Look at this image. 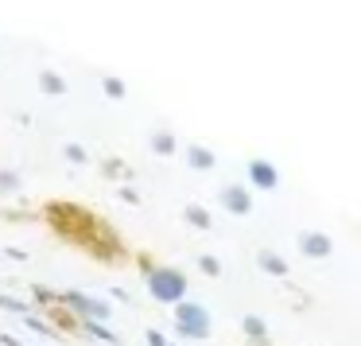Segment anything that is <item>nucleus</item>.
Here are the masks:
<instances>
[{"label": "nucleus", "mask_w": 361, "mask_h": 346, "mask_svg": "<svg viewBox=\"0 0 361 346\" xmlns=\"http://www.w3.org/2000/svg\"><path fill=\"white\" fill-rule=\"evenodd\" d=\"M144 288H148V296L156 299V304H164V307H175V304H183V299L190 296L187 273L175 268V265H156L148 276H144Z\"/></svg>", "instance_id": "f257e3e1"}, {"label": "nucleus", "mask_w": 361, "mask_h": 346, "mask_svg": "<svg viewBox=\"0 0 361 346\" xmlns=\"http://www.w3.org/2000/svg\"><path fill=\"white\" fill-rule=\"evenodd\" d=\"M175 335L187 338V342H206V338L214 335V319L210 311H206V304H198V299H183V304H175Z\"/></svg>", "instance_id": "f03ea898"}, {"label": "nucleus", "mask_w": 361, "mask_h": 346, "mask_svg": "<svg viewBox=\"0 0 361 346\" xmlns=\"http://www.w3.org/2000/svg\"><path fill=\"white\" fill-rule=\"evenodd\" d=\"M59 307L74 315V319H97V323H109L113 319V304L94 292H82V288H66L59 292Z\"/></svg>", "instance_id": "7ed1b4c3"}, {"label": "nucleus", "mask_w": 361, "mask_h": 346, "mask_svg": "<svg viewBox=\"0 0 361 346\" xmlns=\"http://www.w3.org/2000/svg\"><path fill=\"white\" fill-rule=\"evenodd\" d=\"M299 253L311 261H326L330 253H334V237L322 234V229H303L299 234Z\"/></svg>", "instance_id": "20e7f679"}, {"label": "nucleus", "mask_w": 361, "mask_h": 346, "mask_svg": "<svg viewBox=\"0 0 361 346\" xmlns=\"http://www.w3.org/2000/svg\"><path fill=\"white\" fill-rule=\"evenodd\" d=\"M218 198H221V206H226L229 214H237V218L252 210V195H249L245 187H237V183H229V187H221V191H218Z\"/></svg>", "instance_id": "39448f33"}, {"label": "nucleus", "mask_w": 361, "mask_h": 346, "mask_svg": "<svg viewBox=\"0 0 361 346\" xmlns=\"http://www.w3.org/2000/svg\"><path fill=\"white\" fill-rule=\"evenodd\" d=\"M78 335L90 338V342H105V346H121V335L109 327V323H97V319H78Z\"/></svg>", "instance_id": "423d86ee"}, {"label": "nucleus", "mask_w": 361, "mask_h": 346, "mask_svg": "<svg viewBox=\"0 0 361 346\" xmlns=\"http://www.w3.org/2000/svg\"><path fill=\"white\" fill-rule=\"evenodd\" d=\"M257 268H260V273H268V276H276V280H291L288 257H280L276 249H260L257 253Z\"/></svg>", "instance_id": "0eeeda50"}, {"label": "nucleus", "mask_w": 361, "mask_h": 346, "mask_svg": "<svg viewBox=\"0 0 361 346\" xmlns=\"http://www.w3.org/2000/svg\"><path fill=\"white\" fill-rule=\"evenodd\" d=\"M241 335L249 346H272V335H268V323L260 315H241Z\"/></svg>", "instance_id": "6e6552de"}, {"label": "nucleus", "mask_w": 361, "mask_h": 346, "mask_svg": "<svg viewBox=\"0 0 361 346\" xmlns=\"http://www.w3.org/2000/svg\"><path fill=\"white\" fill-rule=\"evenodd\" d=\"M249 179H252V187H260V191H276V187H280V175H276V167L268 164V160H252V164H249Z\"/></svg>", "instance_id": "1a4fd4ad"}, {"label": "nucleus", "mask_w": 361, "mask_h": 346, "mask_svg": "<svg viewBox=\"0 0 361 346\" xmlns=\"http://www.w3.org/2000/svg\"><path fill=\"white\" fill-rule=\"evenodd\" d=\"M183 222H187V226H195V229H210L214 226L210 210H206L202 203H187V206H183Z\"/></svg>", "instance_id": "9d476101"}, {"label": "nucleus", "mask_w": 361, "mask_h": 346, "mask_svg": "<svg viewBox=\"0 0 361 346\" xmlns=\"http://www.w3.org/2000/svg\"><path fill=\"white\" fill-rule=\"evenodd\" d=\"M20 323H24V327L32 330V335H43V338H63V335H59V330L47 323V315H35V311H27V315H20Z\"/></svg>", "instance_id": "9b49d317"}, {"label": "nucleus", "mask_w": 361, "mask_h": 346, "mask_svg": "<svg viewBox=\"0 0 361 346\" xmlns=\"http://www.w3.org/2000/svg\"><path fill=\"white\" fill-rule=\"evenodd\" d=\"M187 164L195 167V172H210V167H214V152L202 148V144H190V148H187Z\"/></svg>", "instance_id": "f8f14e48"}, {"label": "nucleus", "mask_w": 361, "mask_h": 346, "mask_svg": "<svg viewBox=\"0 0 361 346\" xmlns=\"http://www.w3.org/2000/svg\"><path fill=\"white\" fill-rule=\"evenodd\" d=\"M39 90L47 97H63L66 94V78H59L55 71H39Z\"/></svg>", "instance_id": "ddd939ff"}, {"label": "nucleus", "mask_w": 361, "mask_h": 346, "mask_svg": "<svg viewBox=\"0 0 361 346\" xmlns=\"http://www.w3.org/2000/svg\"><path fill=\"white\" fill-rule=\"evenodd\" d=\"M0 311H8V315H27L32 307H27V299L12 296V292H0Z\"/></svg>", "instance_id": "4468645a"}, {"label": "nucleus", "mask_w": 361, "mask_h": 346, "mask_svg": "<svg viewBox=\"0 0 361 346\" xmlns=\"http://www.w3.org/2000/svg\"><path fill=\"white\" fill-rule=\"evenodd\" d=\"M63 160H71L74 167H86V164H90V152L82 148L78 141H71V144H63Z\"/></svg>", "instance_id": "2eb2a0df"}, {"label": "nucleus", "mask_w": 361, "mask_h": 346, "mask_svg": "<svg viewBox=\"0 0 361 346\" xmlns=\"http://www.w3.org/2000/svg\"><path fill=\"white\" fill-rule=\"evenodd\" d=\"M198 273L210 276V280H218V276H221V261L214 257V253H198Z\"/></svg>", "instance_id": "dca6fc26"}, {"label": "nucleus", "mask_w": 361, "mask_h": 346, "mask_svg": "<svg viewBox=\"0 0 361 346\" xmlns=\"http://www.w3.org/2000/svg\"><path fill=\"white\" fill-rule=\"evenodd\" d=\"M152 152H156V156H175V136L171 133H156L152 136Z\"/></svg>", "instance_id": "f3484780"}, {"label": "nucleus", "mask_w": 361, "mask_h": 346, "mask_svg": "<svg viewBox=\"0 0 361 346\" xmlns=\"http://www.w3.org/2000/svg\"><path fill=\"white\" fill-rule=\"evenodd\" d=\"M32 304H39V307H55V304H59V292L43 288V284H32Z\"/></svg>", "instance_id": "a211bd4d"}, {"label": "nucleus", "mask_w": 361, "mask_h": 346, "mask_svg": "<svg viewBox=\"0 0 361 346\" xmlns=\"http://www.w3.org/2000/svg\"><path fill=\"white\" fill-rule=\"evenodd\" d=\"M102 172L109 175V179H125V183L133 179V172H128V167L121 164V160H105V164H102Z\"/></svg>", "instance_id": "6ab92c4d"}, {"label": "nucleus", "mask_w": 361, "mask_h": 346, "mask_svg": "<svg viewBox=\"0 0 361 346\" xmlns=\"http://www.w3.org/2000/svg\"><path fill=\"white\" fill-rule=\"evenodd\" d=\"M102 90L113 97V102H121V97H125V82L113 78V74H105V78H102Z\"/></svg>", "instance_id": "aec40b11"}, {"label": "nucleus", "mask_w": 361, "mask_h": 346, "mask_svg": "<svg viewBox=\"0 0 361 346\" xmlns=\"http://www.w3.org/2000/svg\"><path fill=\"white\" fill-rule=\"evenodd\" d=\"M20 191V175L16 172H0V195H16Z\"/></svg>", "instance_id": "412c9836"}, {"label": "nucleus", "mask_w": 361, "mask_h": 346, "mask_svg": "<svg viewBox=\"0 0 361 346\" xmlns=\"http://www.w3.org/2000/svg\"><path fill=\"white\" fill-rule=\"evenodd\" d=\"M144 342H148V346H175V342H171V338H167L159 327H148V330H144Z\"/></svg>", "instance_id": "4be33fe9"}, {"label": "nucleus", "mask_w": 361, "mask_h": 346, "mask_svg": "<svg viewBox=\"0 0 361 346\" xmlns=\"http://www.w3.org/2000/svg\"><path fill=\"white\" fill-rule=\"evenodd\" d=\"M117 198H121V203H128V206H140V191H136V187H128V183H121Z\"/></svg>", "instance_id": "5701e85b"}, {"label": "nucleus", "mask_w": 361, "mask_h": 346, "mask_svg": "<svg viewBox=\"0 0 361 346\" xmlns=\"http://www.w3.org/2000/svg\"><path fill=\"white\" fill-rule=\"evenodd\" d=\"M4 261H12V265H24V261H27V253L20 249V245H8V249H4Z\"/></svg>", "instance_id": "b1692460"}, {"label": "nucleus", "mask_w": 361, "mask_h": 346, "mask_svg": "<svg viewBox=\"0 0 361 346\" xmlns=\"http://www.w3.org/2000/svg\"><path fill=\"white\" fill-rule=\"evenodd\" d=\"M156 265H159V261H152L148 253H140V257H136V268H140L144 276H148V273H152V268H156Z\"/></svg>", "instance_id": "393cba45"}, {"label": "nucleus", "mask_w": 361, "mask_h": 346, "mask_svg": "<svg viewBox=\"0 0 361 346\" xmlns=\"http://www.w3.org/2000/svg\"><path fill=\"white\" fill-rule=\"evenodd\" d=\"M109 296L117 299V304H133V296H128V292L121 288V284H113V288H109Z\"/></svg>", "instance_id": "a878e982"}, {"label": "nucleus", "mask_w": 361, "mask_h": 346, "mask_svg": "<svg viewBox=\"0 0 361 346\" xmlns=\"http://www.w3.org/2000/svg\"><path fill=\"white\" fill-rule=\"evenodd\" d=\"M0 346H24V342L16 335H8V330H0Z\"/></svg>", "instance_id": "bb28decb"}, {"label": "nucleus", "mask_w": 361, "mask_h": 346, "mask_svg": "<svg viewBox=\"0 0 361 346\" xmlns=\"http://www.w3.org/2000/svg\"><path fill=\"white\" fill-rule=\"evenodd\" d=\"M0 261H4V257H0Z\"/></svg>", "instance_id": "cd10ccee"}]
</instances>
